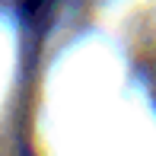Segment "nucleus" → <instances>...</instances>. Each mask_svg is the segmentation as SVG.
<instances>
[{
	"label": "nucleus",
	"mask_w": 156,
	"mask_h": 156,
	"mask_svg": "<svg viewBox=\"0 0 156 156\" xmlns=\"http://www.w3.org/2000/svg\"><path fill=\"white\" fill-rule=\"evenodd\" d=\"M48 6H51V0H19V13L26 23H41Z\"/></svg>",
	"instance_id": "obj_1"
}]
</instances>
